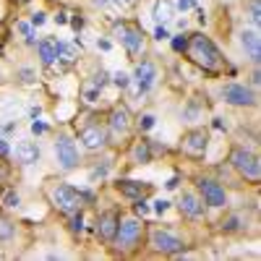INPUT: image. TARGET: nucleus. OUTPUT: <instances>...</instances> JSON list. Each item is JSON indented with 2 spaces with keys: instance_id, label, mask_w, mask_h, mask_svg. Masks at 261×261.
I'll use <instances>...</instances> for the list:
<instances>
[{
  "instance_id": "9d476101",
  "label": "nucleus",
  "mask_w": 261,
  "mask_h": 261,
  "mask_svg": "<svg viewBox=\"0 0 261 261\" xmlns=\"http://www.w3.org/2000/svg\"><path fill=\"white\" fill-rule=\"evenodd\" d=\"M151 248L160 251V253H178L183 248V241L175 235H170L165 230H154L151 232Z\"/></svg>"
},
{
  "instance_id": "c756f323",
  "label": "nucleus",
  "mask_w": 261,
  "mask_h": 261,
  "mask_svg": "<svg viewBox=\"0 0 261 261\" xmlns=\"http://www.w3.org/2000/svg\"><path fill=\"white\" fill-rule=\"evenodd\" d=\"M32 130H34V134H45V130H47V125H45V123H37V120H34V123H32Z\"/></svg>"
},
{
  "instance_id": "b1692460",
  "label": "nucleus",
  "mask_w": 261,
  "mask_h": 261,
  "mask_svg": "<svg viewBox=\"0 0 261 261\" xmlns=\"http://www.w3.org/2000/svg\"><path fill=\"white\" fill-rule=\"evenodd\" d=\"M248 18L253 21V27L261 24V11H258V0H251L248 3Z\"/></svg>"
},
{
  "instance_id": "c9c22d12",
  "label": "nucleus",
  "mask_w": 261,
  "mask_h": 261,
  "mask_svg": "<svg viewBox=\"0 0 261 261\" xmlns=\"http://www.w3.org/2000/svg\"><path fill=\"white\" fill-rule=\"evenodd\" d=\"M146 212H149V206L139 201V204H136V214H146Z\"/></svg>"
},
{
  "instance_id": "6e6552de",
  "label": "nucleus",
  "mask_w": 261,
  "mask_h": 261,
  "mask_svg": "<svg viewBox=\"0 0 261 261\" xmlns=\"http://www.w3.org/2000/svg\"><path fill=\"white\" fill-rule=\"evenodd\" d=\"M225 102H230L235 107H248V105H256V94L243 84H227L225 86Z\"/></svg>"
},
{
  "instance_id": "5701e85b",
  "label": "nucleus",
  "mask_w": 261,
  "mask_h": 261,
  "mask_svg": "<svg viewBox=\"0 0 261 261\" xmlns=\"http://www.w3.org/2000/svg\"><path fill=\"white\" fill-rule=\"evenodd\" d=\"M11 238H13V222L0 217V243H8Z\"/></svg>"
},
{
  "instance_id": "cd10ccee",
  "label": "nucleus",
  "mask_w": 261,
  "mask_h": 261,
  "mask_svg": "<svg viewBox=\"0 0 261 261\" xmlns=\"http://www.w3.org/2000/svg\"><path fill=\"white\" fill-rule=\"evenodd\" d=\"M196 6V0H178V8L180 11H188V8H193Z\"/></svg>"
},
{
  "instance_id": "a211bd4d",
  "label": "nucleus",
  "mask_w": 261,
  "mask_h": 261,
  "mask_svg": "<svg viewBox=\"0 0 261 261\" xmlns=\"http://www.w3.org/2000/svg\"><path fill=\"white\" fill-rule=\"evenodd\" d=\"M180 212L186 214V217H191V220H196V217H201V212H204V206H201V201L196 199L193 193H183V199H180Z\"/></svg>"
},
{
  "instance_id": "6ab92c4d",
  "label": "nucleus",
  "mask_w": 261,
  "mask_h": 261,
  "mask_svg": "<svg viewBox=\"0 0 261 261\" xmlns=\"http://www.w3.org/2000/svg\"><path fill=\"white\" fill-rule=\"evenodd\" d=\"M39 58L45 65L58 60V39H42L39 42Z\"/></svg>"
},
{
  "instance_id": "9b49d317",
  "label": "nucleus",
  "mask_w": 261,
  "mask_h": 261,
  "mask_svg": "<svg viewBox=\"0 0 261 261\" xmlns=\"http://www.w3.org/2000/svg\"><path fill=\"white\" fill-rule=\"evenodd\" d=\"M110 130H113L115 139H125L130 134V115H128L125 107L113 110V115H110Z\"/></svg>"
},
{
  "instance_id": "f03ea898",
  "label": "nucleus",
  "mask_w": 261,
  "mask_h": 261,
  "mask_svg": "<svg viewBox=\"0 0 261 261\" xmlns=\"http://www.w3.org/2000/svg\"><path fill=\"white\" fill-rule=\"evenodd\" d=\"M230 162H232V167L241 172L246 180H251V183L261 180V162H258V157L253 154V151H248V149H232Z\"/></svg>"
},
{
  "instance_id": "39448f33",
  "label": "nucleus",
  "mask_w": 261,
  "mask_h": 261,
  "mask_svg": "<svg viewBox=\"0 0 261 261\" xmlns=\"http://www.w3.org/2000/svg\"><path fill=\"white\" fill-rule=\"evenodd\" d=\"M53 204L63 214H76L81 209V193L76 188H71V186H58L53 191Z\"/></svg>"
},
{
  "instance_id": "aec40b11",
  "label": "nucleus",
  "mask_w": 261,
  "mask_h": 261,
  "mask_svg": "<svg viewBox=\"0 0 261 261\" xmlns=\"http://www.w3.org/2000/svg\"><path fill=\"white\" fill-rule=\"evenodd\" d=\"M134 162H139V165H146L149 160H151V151H149V144L146 141H139L136 146H134Z\"/></svg>"
},
{
  "instance_id": "0eeeda50",
  "label": "nucleus",
  "mask_w": 261,
  "mask_h": 261,
  "mask_svg": "<svg viewBox=\"0 0 261 261\" xmlns=\"http://www.w3.org/2000/svg\"><path fill=\"white\" fill-rule=\"evenodd\" d=\"M55 154H58V162L63 170H73L79 165V151H76V144L68 139V136H60L55 141Z\"/></svg>"
},
{
  "instance_id": "4be33fe9",
  "label": "nucleus",
  "mask_w": 261,
  "mask_h": 261,
  "mask_svg": "<svg viewBox=\"0 0 261 261\" xmlns=\"http://www.w3.org/2000/svg\"><path fill=\"white\" fill-rule=\"evenodd\" d=\"M172 16V6L167 3V0H157L154 3V18L157 21H167Z\"/></svg>"
},
{
  "instance_id": "a878e982",
  "label": "nucleus",
  "mask_w": 261,
  "mask_h": 261,
  "mask_svg": "<svg viewBox=\"0 0 261 261\" xmlns=\"http://www.w3.org/2000/svg\"><path fill=\"white\" fill-rule=\"evenodd\" d=\"M186 45H188L186 37H175V39H172V47H175L178 53H186Z\"/></svg>"
},
{
  "instance_id": "f3484780",
  "label": "nucleus",
  "mask_w": 261,
  "mask_h": 261,
  "mask_svg": "<svg viewBox=\"0 0 261 261\" xmlns=\"http://www.w3.org/2000/svg\"><path fill=\"white\" fill-rule=\"evenodd\" d=\"M118 191L128 199H141V196L149 193V186L146 183H139V180H120L118 183Z\"/></svg>"
},
{
  "instance_id": "c85d7f7f",
  "label": "nucleus",
  "mask_w": 261,
  "mask_h": 261,
  "mask_svg": "<svg viewBox=\"0 0 261 261\" xmlns=\"http://www.w3.org/2000/svg\"><path fill=\"white\" fill-rule=\"evenodd\" d=\"M115 84L123 89V86H128V76H125V73H115Z\"/></svg>"
},
{
  "instance_id": "7c9ffc66",
  "label": "nucleus",
  "mask_w": 261,
  "mask_h": 261,
  "mask_svg": "<svg viewBox=\"0 0 261 261\" xmlns=\"http://www.w3.org/2000/svg\"><path fill=\"white\" fill-rule=\"evenodd\" d=\"M32 24H34V27L45 24V13H34V16H32Z\"/></svg>"
},
{
  "instance_id": "423d86ee",
  "label": "nucleus",
  "mask_w": 261,
  "mask_h": 261,
  "mask_svg": "<svg viewBox=\"0 0 261 261\" xmlns=\"http://www.w3.org/2000/svg\"><path fill=\"white\" fill-rule=\"evenodd\" d=\"M206 144H209L206 130H201V128H193V130H188V134L183 136L180 149H183V154H186V157H191V160H199V157H204Z\"/></svg>"
},
{
  "instance_id": "2f4dec72",
  "label": "nucleus",
  "mask_w": 261,
  "mask_h": 261,
  "mask_svg": "<svg viewBox=\"0 0 261 261\" xmlns=\"http://www.w3.org/2000/svg\"><path fill=\"white\" fill-rule=\"evenodd\" d=\"M154 37H157V39H167L170 34H167V29H165V27H157V32H154Z\"/></svg>"
},
{
  "instance_id": "f8f14e48",
  "label": "nucleus",
  "mask_w": 261,
  "mask_h": 261,
  "mask_svg": "<svg viewBox=\"0 0 261 261\" xmlns=\"http://www.w3.org/2000/svg\"><path fill=\"white\" fill-rule=\"evenodd\" d=\"M157 79V68H154V63H139V68H136V89L139 92H149L151 89V84H154Z\"/></svg>"
},
{
  "instance_id": "4c0bfd02",
  "label": "nucleus",
  "mask_w": 261,
  "mask_h": 261,
  "mask_svg": "<svg viewBox=\"0 0 261 261\" xmlns=\"http://www.w3.org/2000/svg\"><path fill=\"white\" fill-rule=\"evenodd\" d=\"M97 6H110V0H94Z\"/></svg>"
},
{
  "instance_id": "dca6fc26",
  "label": "nucleus",
  "mask_w": 261,
  "mask_h": 261,
  "mask_svg": "<svg viewBox=\"0 0 261 261\" xmlns=\"http://www.w3.org/2000/svg\"><path fill=\"white\" fill-rule=\"evenodd\" d=\"M16 160H18L21 165H32V162H37V160H39V149H37V144H34V141H21V144L16 146Z\"/></svg>"
},
{
  "instance_id": "72a5a7b5",
  "label": "nucleus",
  "mask_w": 261,
  "mask_h": 261,
  "mask_svg": "<svg viewBox=\"0 0 261 261\" xmlns=\"http://www.w3.org/2000/svg\"><path fill=\"white\" fill-rule=\"evenodd\" d=\"M0 157H8V144L0 139Z\"/></svg>"
},
{
  "instance_id": "e433bc0d",
  "label": "nucleus",
  "mask_w": 261,
  "mask_h": 261,
  "mask_svg": "<svg viewBox=\"0 0 261 261\" xmlns=\"http://www.w3.org/2000/svg\"><path fill=\"white\" fill-rule=\"evenodd\" d=\"M110 3H115V6H130L134 0H110Z\"/></svg>"
},
{
  "instance_id": "2eb2a0df",
  "label": "nucleus",
  "mask_w": 261,
  "mask_h": 261,
  "mask_svg": "<svg viewBox=\"0 0 261 261\" xmlns=\"http://www.w3.org/2000/svg\"><path fill=\"white\" fill-rule=\"evenodd\" d=\"M241 45H243V50L248 53V58H251L253 63L261 60V39H258L256 32H243V34H241Z\"/></svg>"
},
{
  "instance_id": "20e7f679",
  "label": "nucleus",
  "mask_w": 261,
  "mask_h": 261,
  "mask_svg": "<svg viewBox=\"0 0 261 261\" xmlns=\"http://www.w3.org/2000/svg\"><path fill=\"white\" fill-rule=\"evenodd\" d=\"M115 34H118V39L123 42V47H125L130 55H139V53L144 50V32H141V27L123 21V24L115 27Z\"/></svg>"
},
{
  "instance_id": "bb28decb",
  "label": "nucleus",
  "mask_w": 261,
  "mask_h": 261,
  "mask_svg": "<svg viewBox=\"0 0 261 261\" xmlns=\"http://www.w3.org/2000/svg\"><path fill=\"white\" fill-rule=\"evenodd\" d=\"M151 125H154V115H144L141 118V130H149Z\"/></svg>"
},
{
  "instance_id": "1a4fd4ad",
  "label": "nucleus",
  "mask_w": 261,
  "mask_h": 261,
  "mask_svg": "<svg viewBox=\"0 0 261 261\" xmlns=\"http://www.w3.org/2000/svg\"><path fill=\"white\" fill-rule=\"evenodd\" d=\"M199 191H201L204 201L209 206H225L227 204V193H225V188L217 183V180H209V178L199 180Z\"/></svg>"
},
{
  "instance_id": "f704fd0d",
  "label": "nucleus",
  "mask_w": 261,
  "mask_h": 261,
  "mask_svg": "<svg viewBox=\"0 0 261 261\" xmlns=\"http://www.w3.org/2000/svg\"><path fill=\"white\" fill-rule=\"evenodd\" d=\"M167 206H170L167 201H157V204H154V212H160V214H162V212H165Z\"/></svg>"
},
{
  "instance_id": "7ed1b4c3",
  "label": "nucleus",
  "mask_w": 261,
  "mask_h": 261,
  "mask_svg": "<svg viewBox=\"0 0 261 261\" xmlns=\"http://www.w3.org/2000/svg\"><path fill=\"white\" fill-rule=\"evenodd\" d=\"M141 235H144V225L139 220H123V222H118L113 241L118 243L120 251H134L141 241Z\"/></svg>"
},
{
  "instance_id": "ddd939ff",
  "label": "nucleus",
  "mask_w": 261,
  "mask_h": 261,
  "mask_svg": "<svg viewBox=\"0 0 261 261\" xmlns=\"http://www.w3.org/2000/svg\"><path fill=\"white\" fill-rule=\"evenodd\" d=\"M118 222H120L118 212H105L99 220H97V232H99V238H105V241H113L115 230H118Z\"/></svg>"
},
{
  "instance_id": "f257e3e1",
  "label": "nucleus",
  "mask_w": 261,
  "mask_h": 261,
  "mask_svg": "<svg viewBox=\"0 0 261 261\" xmlns=\"http://www.w3.org/2000/svg\"><path fill=\"white\" fill-rule=\"evenodd\" d=\"M186 53H188V58L196 65H201L204 71H209V73H220L222 71V55H220V50L214 47V42L206 39L204 34H193L188 39V45H186Z\"/></svg>"
},
{
  "instance_id": "412c9836",
  "label": "nucleus",
  "mask_w": 261,
  "mask_h": 261,
  "mask_svg": "<svg viewBox=\"0 0 261 261\" xmlns=\"http://www.w3.org/2000/svg\"><path fill=\"white\" fill-rule=\"evenodd\" d=\"M58 58L63 63H73L76 60V47L73 45H65V42H58Z\"/></svg>"
},
{
  "instance_id": "473e14b6",
  "label": "nucleus",
  "mask_w": 261,
  "mask_h": 261,
  "mask_svg": "<svg viewBox=\"0 0 261 261\" xmlns=\"http://www.w3.org/2000/svg\"><path fill=\"white\" fill-rule=\"evenodd\" d=\"M71 225H73L76 232H81V227H84V225H81V212H79V217H73V222H71Z\"/></svg>"
},
{
  "instance_id": "4468645a",
  "label": "nucleus",
  "mask_w": 261,
  "mask_h": 261,
  "mask_svg": "<svg viewBox=\"0 0 261 261\" xmlns=\"http://www.w3.org/2000/svg\"><path fill=\"white\" fill-rule=\"evenodd\" d=\"M79 139H81V144H84L86 149H99V146H105L107 134H105L99 125H89V128H81Z\"/></svg>"
},
{
  "instance_id": "393cba45",
  "label": "nucleus",
  "mask_w": 261,
  "mask_h": 261,
  "mask_svg": "<svg viewBox=\"0 0 261 261\" xmlns=\"http://www.w3.org/2000/svg\"><path fill=\"white\" fill-rule=\"evenodd\" d=\"M3 204H6V206H18V193H16V191H8L6 199H3Z\"/></svg>"
}]
</instances>
